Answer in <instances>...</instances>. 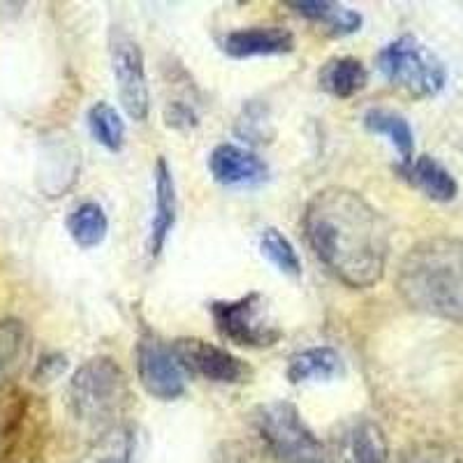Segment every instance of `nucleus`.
<instances>
[{
  "label": "nucleus",
  "instance_id": "f257e3e1",
  "mask_svg": "<svg viewBox=\"0 0 463 463\" xmlns=\"http://www.w3.org/2000/svg\"><path fill=\"white\" fill-rule=\"evenodd\" d=\"M304 234L326 271L353 289L378 285L390 258V225L357 190H317L304 211Z\"/></svg>",
  "mask_w": 463,
  "mask_h": 463
},
{
  "label": "nucleus",
  "instance_id": "f03ea898",
  "mask_svg": "<svg viewBox=\"0 0 463 463\" xmlns=\"http://www.w3.org/2000/svg\"><path fill=\"white\" fill-rule=\"evenodd\" d=\"M396 289L427 316L463 325V237H431L405 253Z\"/></svg>",
  "mask_w": 463,
  "mask_h": 463
},
{
  "label": "nucleus",
  "instance_id": "7ed1b4c3",
  "mask_svg": "<svg viewBox=\"0 0 463 463\" xmlns=\"http://www.w3.org/2000/svg\"><path fill=\"white\" fill-rule=\"evenodd\" d=\"M128 380L121 366L109 357H93L74 371L70 380V408L89 424H105L128 403Z\"/></svg>",
  "mask_w": 463,
  "mask_h": 463
},
{
  "label": "nucleus",
  "instance_id": "20e7f679",
  "mask_svg": "<svg viewBox=\"0 0 463 463\" xmlns=\"http://www.w3.org/2000/svg\"><path fill=\"white\" fill-rule=\"evenodd\" d=\"M383 77L412 98H433L448 81L440 58L412 35L396 37L378 53Z\"/></svg>",
  "mask_w": 463,
  "mask_h": 463
},
{
  "label": "nucleus",
  "instance_id": "39448f33",
  "mask_svg": "<svg viewBox=\"0 0 463 463\" xmlns=\"http://www.w3.org/2000/svg\"><path fill=\"white\" fill-rule=\"evenodd\" d=\"M255 424L262 440L280 463H326L325 445L288 401L260 405L255 412Z\"/></svg>",
  "mask_w": 463,
  "mask_h": 463
},
{
  "label": "nucleus",
  "instance_id": "423d86ee",
  "mask_svg": "<svg viewBox=\"0 0 463 463\" xmlns=\"http://www.w3.org/2000/svg\"><path fill=\"white\" fill-rule=\"evenodd\" d=\"M211 317L222 338L243 347H271L283 336L260 292L232 301H213Z\"/></svg>",
  "mask_w": 463,
  "mask_h": 463
},
{
  "label": "nucleus",
  "instance_id": "0eeeda50",
  "mask_svg": "<svg viewBox=\"0 0 463 463\" xmlns=\"http://www.w3.org/2000/svg\"><path fill=\"white\" fill-rule=\"evenodd\" d=\"M111 72H114L118 98L132 121H146L151 109V93H148L146 68H144V53L128 33L114 31L109 43Z\"/></svg>",
  "mask_w": 463,
  "mask_h": 463
},
{
  "label": "nucleus",
  "instance_id": "6e6552de",
  "mask_svg": "<svg viewBox=\"0 0 463 463\" xmlns=\"http://www.w3.org/2000/svg\"><path fill=\"white\" fill-rule=\"evenodd\" d=\"M137 378L146 394L160 401H176L185 394L188 371L176 357L172 345H165L158 336L144 334L135 350Z\"/></svg>",
  "mask_w": 463,
  "mask_h": 463
},
{
  "label": "nucleus",
  "instance_id": "1a4fd4ad",
  "mask_svg": "<svg viewBox=\"0 0 463 463\" xmlns=\"http://www.w3.org/2000/svg\"><path fill=\"white\" fill-rule=\"evenodd\" d=\"M332 463H390V445L378 421L353 417L343 421L329 440Z\"/></svg>",
  "mask_w": 463,
  "mask_h": 463
},
{
  "label": "nucleus",
  "instance_id": "9d476101",
  "mask_svg": "<svg viewBox=\"0 0 463 463\" xmlns=\"http://www.w3.org/2000/svg\"><path fill=\"white\" fill-rule=\"evenodd\" d=\"M172 347L188 373H197L211 383L239 384L246 383L253 373L243 359L234 357L225 347H218L202 338H181Z\"/></svg>",
  "mask_w": 463,
  "mask_h": 463
},
{
  "label": "nucleus",
  "instance_id": "9b49d317",
  "mask_svg": "<svg viewBox=\"0 0 463 463\" xmlns=\"http://www.w3.org/2000/svg\"><path fill=\"white\" fill-rule=\"evenodd\" d=\"M221 49L232 58L283 56L295 49V35L280 26H250L221 37Z\"/></svg>",
  "mask_w": 463,
  "mask_h": 463
},
{
  "label": "nucleus",
  "instance_id": "f8f14e48",
  "mask_svg": "<svg viewBox=\"0 0 463 463\" xmlns=\"http://www.w3.org/2000/svg\"><path fill=\"white\" fill-rule=\"evenodd\" d=\"M209 172L221 185H255L267 179V165L234 144H221L211 151Z\"/></svg>",
  "mask_w": 463,
  "mask_h": 463
},
{
  "label": "nucleus",
  "instance_id": "ddd939ff",
  "mask_svg": "<svg viewBox=\"0 0 463 463\" xmlns=\"http://www.w3.org/2000/svg\"><path fill=\"white\" fill-rule=\"evenodd\" d=\"M174 222H176V185H174L167 160L158 158L156 163V213H153L151 234H148V253L153 258L163 253Z\"/></svg>",
  "mask_w": 463,
  "mask_h": 463
},
{
  "label": "nucleus",
  "instance_id": "4468645a",
  "mask_svg": "<svg viewBox=\"0 0 463 463\" xmlns=\"http://www.w3.org/2000/svg\"><path fill=\"white\" fill-rule=\"evenodd\" d=\"M399 174L411 185L436 202H452L458 195V184L448 169L431 156H420L411 163L399 165Z\"/></svg>",
  "mask_w": 463,
  "mask_h": 463
},
{
  "label": "nucleus",
  "instance_id": "2eb2a0df",
  "mask_svg": "<svg viewBox=\"0 0 463 463\" xmlns=\"http://www.w3.org/2000/svg\"><path fill=\"white\" fill-rule=\"evenodd\" d=\"M288 7L306 16L308 22L322 24L325 31L334 37L353 35L362 28V14L357 10L336 5L329 0H289Z\"/></svg>",
  "mask_w": 463,
  "mask_h": 463
},
{
  "label": "nucleus",
  "instance_id": "dca6fc26",
  "mask_svg": "<svg viewBox=\"0 0 463 463\" xmlns=\"http://www.w3.org/2000/svg\"><path fill=\"white\" fill-rule=\"evenodd\" d=\"M322 90H326L334 98H353L359 90L366 89L369 84V70L364 68L359 58L353 56H336L322 65L317 74Z\"/></svg>",
  "mask_w": 463,
  "mask_h": 463
},
{
  "label": "nucleus",
  "instance_id": "f3484780",
  "mask_svg": "<svg viewBox=\"0 0 463 463\" xmlns=\"http://www.w3.org/2000/svg\"><path fill=\"white\" fill-rule=\"evenodd\" d=\"M31 353V334L22 320H0V387H5Z\"/></svg>",
  "mask_w": 463,
  "mask_h": 463
},
{
  "label": "nucleus",
  "instance_id": "a211bd4d",
  "mask_svg": "<svg viewBox=\"0 0 463 463\" xmlns=\"http://www.w3.org/2000/svg\"><path fill=\"white\" fill-rule=\"evenodd\" d=\"M338 373H341V357L332 347H308L292 354L288 364V380L292 384L332 380Z\"/></svg>",
  "mask_w": 463,
  "mask_h": 463
},
{
  "label": "nucleus",
  "instance_id": "6ab92c4d",
  "mask_svg": "<svg viewBox=\"0 0 463 463\" xmlns=\"http://www.w3.org/2000/svg\"><path fill=\"white\" fill-rule=\"evenodd\" d=\"M364 126L373 135H383L392 142V146L399 151L401 165L411 163L412 151H415V139H412V128L408 126L403 116L390 109H369L364 114Z\"/></svg>",
  "mask_w": 463,
  "mask_h": 463
},
{
  "label": "nucleus",
  "instance_id": "aec40b11",
  "mask_svg": "<svg viewBox=\"0 0 463 463\" xmlns=\"http://www.w3.org/2000/svg\"><path fill=\"white\" fill-rule=\"evenodd\" d=\"M68 232L80 248H95L105 241L109 232V221L105 211L95 202H84L68 216Z\"/></svg>",
  "mask_w": 463,
  "mask_h": 463
},
{
  "label": "nucleus",
  "instance_id": "412c9836",
  "mask_svg": "<svg viewBox=\"0 0 463 463\" xmlns=\"http://www.w3.org/2000/svg\"><path fill=\"white\" fill-rule=\"evenodd\" d=\"M89 130L98 144L111 153H118L126 142V123L121 121V116L109 102H95L89 109Z\"/></svg>",
  "mask_w": 463,
  "mask_h": 463
},
{
  "label": "nucleus",
  "instance_id": "4be33fe9",
  "mask_svg": "<svg viewBox=\"0 0 463 463\" xmlns=\"http://www.w3.org/2000/svg\"><path fill=\"white\" fill-rule=\"evenodd\" d=\"M132 454H135V433H132V429L111 424L98 438L84 463H132Z\"/></svg>",
  "mask_w": 463,
  "mask_h": 463
},
{
  "label": "nucleus",
  "instance_id": "5701e85b",
  "mask_svg": "<svg viewBox=\"0 0 463 463\" xmlns=\"http://www.w3.org/2000/svg\"><path fill=\"white\" fill-rule=\"evenodd\" d=\"M260 250H262L264 258L279 269L280 274L285 276H301V262L299 255H297L295 246L289 243V239L285 237L283 232H279L276 227H267L260 237Z\"/></svg>",
  "mask_w": 463,
  "mask_h": 463
},
{
  "label": "nucleus",
  "instance_id": "b1692460",
  "mask_svg": "<svg viewBox=\"0 0 463 463\" xmlns=\"http://www.w3.org/2000/svg\"><path fill=\"white\" fill-rule=\"evenodd\" d=\"M234 130L248 144H267L274 137L271 116H269V109L262 102H248L241 114H239Z\"/></svg>",
  "mask_w": 463,
  "mask_h": 463
},
{
  "label": "nucleus",
  "instance_id": "393cba45",
  "mask_svg": "<svg viewBox=\"0 0 463 463\" xmlns=\"http://www.w3.org/2000/svg\"><path fill=\"white\" fill-rule=\"evenodd\" d=\"M399 463H463L454 449L448 445H438V442H424L415 445L408 452L401 454Z\"/></svg>",
  "mask_w": 463,
  "mask_h": 463
},
{
  "label": "nucleus",
  "instance_id": "a878e982",
  "mask_svg": "<svg viewBox=\"0 0 463 463\" xmlns=\"http://www.w3.org/2000/svg\"><path fill=\"white\" fill-rule=\"evenodd\" d=\"M165 123L169 128H176V130H188V128L197 126V114L185 102H169L167 109H165Z\"/></svg>",
  "mask_w": 463,
  "mask_h": 463
},
{
  "label": "nucleus",
  "instance_id": "bb28decb",
  "mask_svg": "<svg viewBox=\"0 0 463 463\" xmlns=\"http://www.w3.org/2000/svg\"><path fill=\"white\" fill-rule=\"evenodd\" d=\"M225 463H239V461H225Z\"/></svg>",
  "mask_w": 463,
  "mask_h": 463
}]
</instances>
